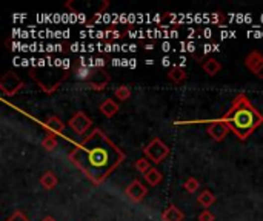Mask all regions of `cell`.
Masks as SVG:
<instances>
[{
    "mask_svg": "<svg viewBox=\"0 0 263 221\" xmlns=\"http://www.w3.org/2000/svg\"><path fill=\"white\" fill-rule=\"evenodd\" d=\"M70 160L94 184H100L125 160V154L106 137L103 131L94 129L71 150Z\"/></svg>",
    "mask_w": 263,
    "mask_h": 221,
    "instance_id": "cell-1",
    "label": "cell"
},
{
    "mask_svg": "<svg viewBox=\"0 0 263 221\" xmlns=\"http://www.w3.org/2000/svg\"><path fill=\"white\" fill-rule=\"evenodd\" d=\"M223 120L240 140H246L263 123V115L253 106L245 94H239Z\"/></svg>",
    "mask_w": 263,
    "mask_h": 221,
    "instance_id": "cell-2",
    "label": "cell"
},
{
    "mask_svg": "<svg viewBox=\"0 0 263 221\" xmlns=\"http://www.w3.org/2000/svg\"><path fill=\"white\" fill-rule=\"evenodd\" d=\"M145 158H148L153 163H162L170 155V147L163 143L160 139H153L145 149H143Z\"/></svg>",
    "mask_w": 263,
    "mask_h": 221,
    "instance_id": "cell-3",
    "label": "cell"
},
{
    "mask_svg": "<svg viewBox=\"0 0 263 221\" xmlns=\"http://www.w3.org/2000/svg\"><path fill=\"white\" fill-rule=\"evenodd\" d=\"M23 86H25L23 80L12 71H8L2 77V80H0V89H2L5 95H15Z\"/></svg>",
    "mask_w": 263,
    "mask_h": 221,
    "instance_id": "cell-4",
    "label": "cell"
},
{
    "mask_svg": "<svg viewBox=\"0 0 263 221\" xmlns=\"http://www.w3.org/2000/svg\"><path fill=\"white\" fill-rule=\"evenodd\" d=\"M91 126H92V120H91V118H89L85 112H82V111H79L77 114H74V115L71 117V120H70V128H71L76 134H79V135H85L87 131H88Z\"/></svg>",
    "mask_w": 263,
    "mask_h": 221,
    "instance_id": "cell-5",
    "label": "cell"
},
{
    "mask_svg": "<svg viewBox=\"0 0 263 221\" xmlns=\"http://www.w3.org/2000/svg\"><path fill=\"white\" fill-rule=\"evenodd\" d=\"M229 126L226 125V122L223 120V118H220V120H214L211 122V125L208 126V135L216 142H222L225 140V137L229 134Z\"/></svg>",
    "mask_w": 263,
    "mask_h": 221,
    "instance_id": "cell-6",
    "label": "cell"
},
{
    "mask_svg": "<svg viewBox=\"0 0 263 221\" xmlns=\"http://www.w3.org/2000/svg\"><path fill=\"white\" fill-rule=\"evenodd\" d=\"M125 192H126V195L131 200H133V201L140 203L148 195V188H146L145 184H142L140 180H134L131 184H128V188L125 189Z\"/></svg>",
    "mask_w": 263,
    "mask_h": 221,
    "instance_id": "cell-7",
    "label": "cell"
},
{
    "mask_svg": "<svg viewBox=\"0 0 263 221\" xmlns=\"http://www.w3.org/2000/svg\"><path fill=\"white\" fill-rule=\"evenodd\" d=\"M87 81H88V84L92 89L102 91V89H105V86L109 83V75L103 70H95V71L91 73V75H89V78Z\"/></svg>",
    "mask_w": 263,
    "mask_h": 221,
    "instance_id": "cell-8",
    "label": "cell"
},
{
    "mask_svg": "<svg viewBox=\"0 0 263 221\" xmlns=\"http://www.w3.org/2000/svg\"><path fill=\"white\" fill-rule=\"evenodd\" d=\"M245 66L256 75L262 68H263V54L259 53V51H253L245 59Z\"/></svg>",
    "mask_w": 263,
    "mask_h": 221,
    "instance_id": "cell-9",
    "label": "cell"
},
{
    "mask_svg": "<svg viewBox=\"0 0 263 221\" xmlns=\"http://www.w3.org/2000/svg\"><path fill=\"white\" fill-rule=\"evenodd\" d=\"M45 128H46V131L51 134V135H59V134H62L63 132V129H65V123L60 120L59 117H56V115H51L48 118V120L45 122Z\"/></svg>",
    "mask_w": 263,
    "mask_h": 221,
    "instance_id": "cell-10",
    "label": "cell"
},
{
    "mask_svg": "<svg viewBox=\"0 0 263 221\" xmlns=\"http://www.w3.org/2000/svg\"><path fill=\"white\" fill-rule=\"evenodd\" d=\"M183 218H185V214L180 211L175 205H171L162 214L163 221H183Z\"/></svg>",
    "mask_w": 263,
    "mask_h": 221,
    "instance_id": "cell-11",
    "label": "cell"
},
{
    "mask_svg": "<svg viewBox=\"0 0 263 221\" xmlns=\"http://www.w3.org/2000/svg\"><path fill=\"white\" fill-rule=\"evenodd\" d=\"M202 68H203V71H205L209 77H214L216 74H219V73L222 71V65H220V62L216 60V59H212V57L206 59V60L202 63Z\"/></svg>",
    "mask_w": 263,
    "mask_h": 221,
    "instance_id": "cell-12",
    "label": "cell"
},
{
    "mask_svg": "<svg viewBox=\"0 0 263 221\" xmlns=\"http://www.w3.org/2000/svg\"><path fill=\"white\" fill-rule=\"evenodd\" d=\"M98 109H100V112H102L105 117L111 118V117H114V115L117 114V111H119V105H117L112 98H106L105 101H102V103H100Z\"/></svg>",
    "mask_w": 263,
    "mask_h": 221,
    "instance_id": "cell-13",
    "label": "cell"
},
{
    "mask_svg": "<svg viewBox=\"0 0 263 221\" xmlns=\"http://www.w3.org/2000/svg\"><path fill=\"white\" fill-rule=\"evenodd\" d=\"M57 181H59V178L53 171H45L43 175L40 177V184L43 186V189H48V191L54 189Z\"/></svg>",
    "mask_w": 263,
    "mask_h": 221,
    "instance_id": "cell-14",
    "label": "cell"
},
{
    "mask_svg": "<svg viewBox=\"0 0 263 221\" xmlns=\"http://www.w3.org/2000/svg\"><path fill=\"white\" fill-rule=\"evenodd\" d=\"M168 80L175 83V84L182 83L183 80H186V71L180 66H173L168 71Z\"/></svg>",
    "mask_w": 263,
    "mask_h": 221,
    "instance_id": "cell-15",
    "label": "cell"
},
{
    "mask_svg": "<svg viewBox=\"0 0 263 221\" xmlns=\"http://www.w3.org/2000/svg\"><path fill=\"white\" fill-rule=\"evenodd\" d=\"M143 178L150 186H159L163 180V175L157 167H151L146 174H143Z\"/></svg>",
    "mask_w": 263,
    "mask_h": 221,
    "instance_id": "cell-16",
    "label": "cell"
},
{
    "mask_svg": "<svg viewBox=\"0 0 263 221\" xmlns=\"http://www.w3.org/2000/svg\"><path fill=\"white\" fill-rule=\"evenodd\" d=\"M197 201H199L200 206H203L205 209H208L209 206H212V205L216 203V195L212 194L209 189H206V191H203L199 197H197Z\"/></svg>",
    "mask_w": 263,
    "mask_h": 221,
    "instance_id": "cell-17",
    "label": "cell"
},
{
    "mask_svg": "<svg viewBox=\"0 0 263 221\" xmlns=\"http://www.w3.org/2000/svg\"><path fill=\"white\" fill-rule=\"evenodd\" d=\"M183 188H185V191H186V192H189V194H194V192H197V189L200 188V181L197 180L195 177H189V178L185 181Z\"/></svg>",
    "mask_w": 263,
    "mask_h": 221,
    "instance_id": "cell-18",
    "label": "cell"
},
{
    "mask_svg": "<svg viewBox=\"0 0 263 221\" xmlns=\"http://www.w3.org/2000/svg\"><path fill=\"white\" fill-rule=\"evenodd\" d=\"M42 146H43L46 150H54V149L57 147V139H56V135L48 134L46 137L42 140Z\"/></svg>",
    "mask_w": 263,
    "mask_h": 221,
    "instance_id": "cell-19",
    "label": "cell"
},
{
    "mask_svg": "<svg viewBox=\"0 0 263 221\" xmlns=\"http://www.w3.org/2000/svg\"><path fill=\"white\" fill-rule=\"evenodd\" d=\"M134 166H136V169H137V172H142V174H146V172L153 167L151 163H150V160L145 158V157L136 160V164H134Z\"/></svg>",
    "mask_w": 263,
    "mask_h": 221,
    "instance_id": "cell-20",
    "label": "cell"
},
{
    "mask_svg": "<svg viewBox=\"0 0 263 221\" xmlns=\"http://www.w3.org/2000/svg\"><path fill=\"white\" fill-rule=\"evenodd\" d=\"M114 95H116V98H119L122 101H126L131 97V89L128 86H119L116 91H114Z\"/></svg>",
    "mask_w": 263,
    "mask_h": 221,
    "instance_id": "cell-21",
    "label": "cell"
},
{
    "mask_svg": "<svg viewBox=\"0 0 263 221\" xmlns=\"http://www.w3.org/2000/svg\"><path fill=\"white\" fill-rule=\"evenodd\" d=\"M199 221H216V217H214V214H212V212L205 209V211H202L199 214Z\"/></svg>",
    "mask_w": 263,
    "mask_h": 221,
    "instance_id": "cell-22",
    "label": "cell"
},
{
    "mask_svg": "<svg viewBox=\"0 0 263 221\" xmlns=\"http://www.w3.org/2000/svg\"><path fill=\"white\" fill-rule=\"evenodd\" d=\"M212 23H217V25H220L222 23V20H223V15L222 14H219V12H214V14H212L211 15V19H209ZM222 26V25H220Z\"/></svg>",
    "mask_w": 263,
    "mask_h": 221,
    "instance_id": "cell-23",
    "label": "cell"
},
{
    "mask_svg": "<svg viewBox=\"0 0 263 221\" xmlns=\"http://www.w3.org/2000/svg\"><path fill=\"white\" fill-rule=\"evenodd\" d=\"M105 37H108V39H119L120 32L119 31H105Z\"/></svg>",
    "mask_w": 263,
    "mask_h": 221,
    "instance_id": "cell-24",
    "label": "cell"
},
{
    "mask_svg": "<svg viewBox=\"0 0 263 221\" xmlns=\"http://www.w3.org/2000/svg\"><path fill=\"white\" fill-rule=\"evenodd\" d=\"M9 221H28V220H26V217H23L20 212H17L12 218H9Z\"/></svg>",
    "mask_w": 263,
    "mask_h": 221,
    "instance_id": "cell-25",
    "label": "cell"
},
{
    "mask_svg": "<svg viewBox=\"0 0 263 221\" xmlns=\"http://www.w3.org/2000/svg\"><path fill=\"white\" fill-rule=\"evenodd\" d=\"M94 66L97 68H103L105 66V59H94Z\"/></svg>",
    "mask_w": 263,
    "mask_h": 221,
    "instance_id": "cell-26",
    "label": "cell"
},
{
    "mask_svg": "<svg viewBox=\"0 0 263 221\" xmlns=\"http://www.w3.org/2000/svg\"><path fill=\"white\" fill-rule=\"evenodd\" d=\"M203 37H205V39H211V37H212V31H211L209 28H206V29L203 31Z\"/></svg>",
    "mask_w": 263,
    "mask_h": 221,
    "instance_id": "cell-27",
    "label": "cell"
},
{
    "mask_svg": "<svg viewBox=\"0 0 263 221\" xmlns=\"http://www.w3.org/2000/svg\"><path fill=\"white\" fill-rule=\"evenodd\" d=\"M186 51H188V53H194V51H195V45L191 42V43H188L186 45Z\"/></svg>",
    "mask_w": 263,
    "mask_h": 221,
    "instance_id": "cell-28",
    "label": "cell"
},
{
    "mask_svg": "<svg viewBox=\"0 0 263 221\" xmlns=\"http://www.w3.org/2000/svg\"><path fill=\"white\" fill-rule=\"evenodd\" d=\"M162 65H163V66H170V65H171V59H170V57H163V59H162Z\"/></svg>",
    "mask_w": 263,
    "mask_h": 221,
    "instance_id": "cell-29",
    "label": "cell"
},
{
    "mask_svg": "<svg viewBox=\"0 0 263 221\" xmlns=\"http://www.w3.org/2000/svg\"><path fill=\"white\" fill-rule=\"evenodd\" d=\"M162 48H163V51H165V53H168V51L171 49V45H170L168 42H165V43L162 45Z\"/></svg>",
    "mask_w": 263,
    "mask_h": 221,
    "instance_id": "cell-30",
    "label": "cell"
},
{
    "mask_svg": "<svg viewBox=\"0 0 263 221\" xmlns=\"http://www.w3.org/2000/svg\"><path fill=\"white\" fill-rule=\"evenodd\" d=\"M137 66V62L133 59V60H129V68H136Z\"/></svg>",
    "mask_w": 263,
    "mask_h": 221,
    "instance_id": "cell-31",
    "label": "cell"
},
{
    "mask_svg": "<svg viewBox=\"0 0 263 221\" xmlns=\"http://www.w3.org/2000/svg\"><path fill=\"white\" fill-rule=\"evenodd\" d=\"M256 77H259L260 80H263V68H262V70H260V71H259V73L256 74Z\"/></svg>",
    "mask_w": 263,
    "mask_h": 221,
    "instance_id": "cell-32",
    "label": "cell"
},
{
    "mask_svg": "<svg viewBox=\"0 0 263 221\" xmlns=\"http://www.w3.org/2000/svg\"><path fill=\"white\" fill-rule=\"evenodd\" d=\"M145 49H146V51H153V49H154V45H151V43H150V45H145Z\"/></svg>",
    "mask_w": 263,
    "mask_h": 221,
    "instance_id": "cell-33",
    "label": "cell"
},
{
    "mask_svg": "<svg viewBox=\"0 0 263 221\" xmlns=\"http://www.w3.org/2000/svg\"><path fill=\"white\" fill-rule=\"evenodd\" d=\"M145 63H146V65H153V63H154V60H146Z\"/></svg>",
    "mask_w": 263,
    "mask_h": 221,
    "instance_id": "cell-34",
    "label": "cell"
}]
</instances>
